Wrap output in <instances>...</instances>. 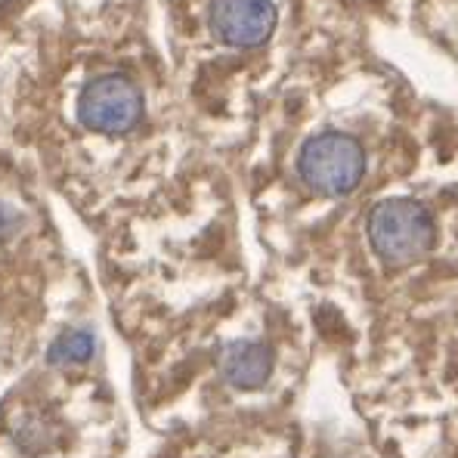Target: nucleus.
<instances>
[{
  "instance_id": "1",
  "label": "nucleus",
  "mask_w": 458,
  "mask_h": 458,
  "mask_svg": "<svg viewBox=\"0 0 458 458\" xmlns=\"http://www.w3.org/2000/svg\"><path fill=\"white\" fill-rule=\"evenodd\" d=\"M369 242L390 267H409L434 248L437 229L428 208L412 199L378 201L369 214Z\"/></svg>"
},
{
  "instance_id": "2",
  "label": "nucleus",
  "mask_w": 458,
  "mask_h": 458,
  "mask_svg": "<svg viewBox=\"0 0 458 458\" xmlns=\"http://www.w3.org/2000/svg\"><path fill=\"white\" fill-rule=\"evenodd\" d=\"M301 180L313 192L328 195V199H341V195L353 192L360 186L362 174H366V155L360 143L347 133H319L301 149L298 158Z\"/></svg>"
},
{
  "instance_id": "3",
  "label": "nucleus",
  "mask_w": 458,
  "mask_h": 458,
  "mask_svg": "<svg viewBox=\"0 0 458 458\" xmlns=\"http://www.w3.org/2000/svg\"><path fill=\"white\" fill-rule=\"evenodd\" d=\"M78 118L84 127L97 133H131L143 118V90L124 75L93 78L81 90Z\"/></svg>"
},
{
  "instance_id": "4",
  "label": "nucleus",
  "mask_w": 458,
  "mask_h": 458,
  "mask_svg": "<svg viewBox=\"0 0 458 458\" xmlns=\"http://www.w3.org/2000/svg\"><path fill=\"white\" fill-rule=\"evenodd\" d=\"M211 29L229 47H260L276 29L269 0H211Z\"/></svg>"
},
{
  "instance_id": "5",
  "label": "nucleus",
  "mask_w": 458,
  "mask_h": 458,
  "mask_svg": "<svg viewBox=\"0 0 458 458\" xmlns=\"http://www.w3.org/2000/svg\"><path fill=\"white\" fill-rule=\"evenodd\" d=\"M220 375L235 390H260L273 375V350L264 341H233L220 353Z\"/></svg>"
},
{
  "instance_id": "6",
  "label": "nucleus",
  "mask_w": 458,
  "mask_h": 458,
  "mask_svg": "<svg viewBox=\"0 0 458 458\" xmlns=\"http://www.w3.org/2000/svg\"><path fill=\"white\" fill-rule=\"evenodd\" d=\"M97 350V341H93L90 332H81V328H69L63 332L56 341L47 350V362L50 366H81L87 362Z\"/></svg>"
},
{
  "instance_id": "7",
  "label": "nucleus",
  "mask_w": 458,
  "mask_h": 458,
  "mask_svg": "<svg viewBox=\"0 0 458 458\" xmlns=\"http://www.w3.org/2000/svg\"><path fill=\"white\" fill-rule=\"evenodd\" d=\"M16 229H19V214L13 211L10 205H4V201H0V239H10Z\"/></svg>"
},
{
  "instance_id": "8",
  "label": "nucleus",
  "mask_w": 458,
  "mask_h": 458,
  "mask_svg": "<svg viewBox=\"0 0 458 458\" xmlns=\"http://www.w3.org/2000/svg\"><path fill=\"white\" fill-rule=\"evenodd\" d=\"M13 4V0H0V10H4V6H10Z\"/></svg>"
}]
</instances>
